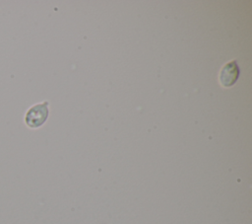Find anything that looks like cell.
<instances>
[{"label": "cell", "instance_id": "cell-1", "mask_svg": "<svg viewBox=\"0 0 252 224\" xmlns=\"http://www.w3.org/2000/svg\"><path fill=\"white\" fill-rule=\"evenodd\" d=\"M48 105V102L44 101L32 106L25 113L26 125L30 128H38L43 125L49 114Z\"/></svg>", "mask_w": 252, "mask_h": 224}, {"label": "cell", "instance_id": "cell-2", "mask_svg": "<svg viewBox=\"0 0 252 224\" xmlns=\"http://www.w3.org/2000/svg\"><path fill=\"white\" fill-rule=\"evenodd\" d=\"M239 73L240 71L236 60H232L226 63L220 73V81L221 85L224 87H230L234 85L239 77Z\"/></svg>", "mask_w": 252, "mask_h": 224}]
</instances>
